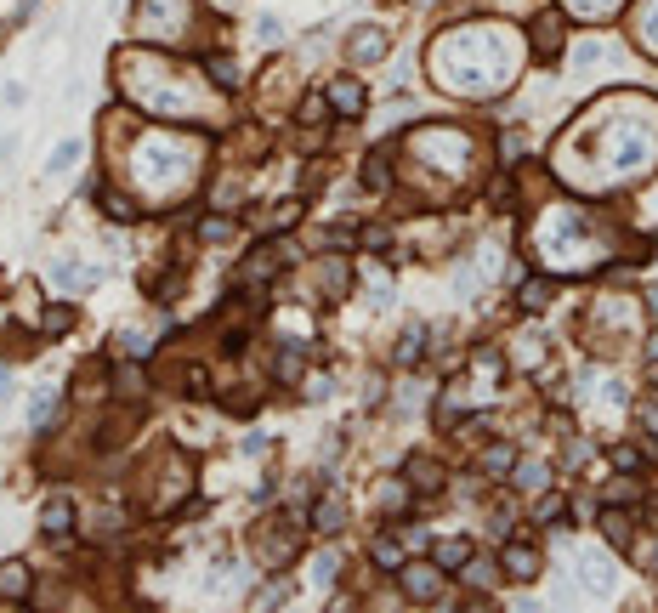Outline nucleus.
I'll return each instance as SVG.
<instances>
[{
	"instance_id": "nucleus-4",
	"label": "nucleus",
	"mask_w": 658,
	"mask_h": 613,
	"mask_svg": "<svg viewBox=\"0 0 658 613\" xmlns=\"http://www.w3.org/2000/svg\"><path fill=\"white\" fill-rule=\"evenodd\" d=\"M256 557H261L267 574H278V568L295 557V528H284V517H273V523L256 534Z\"/></svg>"
},
{
	"instance_id": "nucleus-31",
	"label": "nucleus",
	"mask_w": 658,
	"mask_h": 613,
	"mask_svg": "<svg viewBox=\"0 0 658 613\" xmlns=\"http://www.w3.org/2000/svg\"><path fill=\"white\" fill-rule=\"evenodd\" d=\"M69 324H74V307H69V301H52V307H46V318H40V330H46V335H63Z\"/></svg>"
},
{
	"instance_id": "nucleus-10",
	"label": "nucleus",
	"mask_w": 658,
	"mask_h": 613,
	"mask_svg": "<svg viewBox=\"0 0 658 613\" xmlns=\"http://www.w3.org/2000/svg\"><path fill=\"white\" fill-rule=\"evenodd\" d=\"M307 523L318 528V534H341V528H347V500H341V494H318L312 511H307Z\"/></svg>"
},
{
	"instance_id": "nucleus-19",
	"label": "nucleus",
	"mask_w": 658,
	"mask_h": 613,
	"mask_svg": "<svg viewBox=\"0 0 658 613\" xmlns=\"http://www.w3.org/2000/svg\"><path fill=\"white\" fill-rule=\"evenodd\" d=\"M318 284H324V296H329V301L347 296V290H352V267L341 262V256H324V262H318Z\"/></svg>"
},
{
	"instance_id": "nucleus-36",
	"label": "nucleus",
	"mask_w": 658,
	"mask_h": 613,
	"mask_svg": "<svg viewBox=\"0 0 658 613\" xmlns=\"http://www.w3.org/2000/svg\"><path fill=\"white\" fill-rule=\"evenodd\" d=\"M568 12H579V18H602V12H613L619 0H562Z\"/></svg>"
},
{
	"instance_id": "nucleus-25",
	"label": "nucleus",
	"mask_w": 658,
	"mask_h": 613,
	"mask_svg": "<svg viewBox=\"0 0 658 613\" xmlns=\"http://www.w3.org/2000/svg\"><path fill=\"white\" fill-rule=\"evenodd\" d=\"M364 188L392 193V165H386V154H369V159H364Z\"/></svg>"
},
{
	"instance_id": "nucleus-11",
	"label": "nucleus",
	"mask_w": 658,
	"mask_h": 613,
	"mask_svg": "<svg viewBox=\"0 0 658 613\" xmlns=\"http://www.w3.org/2000/svg\"><path fill=\"white\" fill-rule=\"evenodd\" d=\"M103 273L97 267H80V262H52V273H46V284H52L57 296H74V290H86V284H97Z\"/></svg>"
},
{
	"instance_id": "nucleus-39",
	"label": "nucleus",
	"mask_w": 658,
	"mask_h": 613,
	"mask_svg": "<svg viewBox=\"0 0 658 613\" xmlns=\"http://www.w3.org/2000/svg\"><path fill=\"white\" fill-rule=\"evenodd\" d=\"M120 341H125V352H131V358H148V352H154V341H148L142 330H125Z\"/></svg>"
},
{
	"instance_id": "nucleus-12",
	"label": "nucleus",
	"mask_w": 658,
	"mask_h": 613,
	"mask_svg": "<svg viewBox=\"0 0 658 613\" xmlns=\"http://www.w3.org/2000/svg\"><path fill=\"white\" fill-rule=\"evenodd\" d=\"M386 46H392V35H386L381 23H364V29L347 40V57L352 63H375V57H386Z\"/></svg>"
},
{
	"instance_id": "nucleus-28",
	"label": "nucleus",
	"mask_w": 658,
	"mask_h": 613,
	"mask_svg": "<svg viewBox=\"0 0 658 613\" xmlns=\"http://www.w3.org/2000/svg\"><path fill=\"white\" fill-rule=\"evenodd\" d=\"M534 517L545 528H562V523H568V500H562V494H545V500L534 506Z\"/></svg>"
},
{
	"instance_id": "nucleus-24",
	"label": "nucleus",
	"mask_w": 658,
	"mask_h": 613,
	"mask_svg": "<svg viewBox=\"0 0 658 613\" xmlns=\"http://www.w3.org/2000/svg\"><path fill=\"white\" fill-rule=\"evenodd\" d=\"M86 154V142L80 137H69V142H57L52 148V159H46V176H63V171H74V159Z\"/></svg>"
},
{
	"instance_id": "nucleus-27",
	"label": "nucleus",
	"mask_w": 658,
	"mask_h": 613,
	"mask_svg": "<svg viewBox=\"0 0 658 613\" xmlns=\"http://www.w3.org/2000/svg\"><path fill=\"white\" fill-rule=\"evenodd\" d=\"M511 466H517V449H511V443H488L483 449V472H511Z\"/></svg>"
},
{
	"instance_id": "nucleus-44",
	"label": "nucleus",
	"mask_w": 658,
	"mask_h": 613,
	"mask_svg": "<svg viewBox=\"0 0 658 613\" xmlns=\"http://www.w3.org/2000/svg\"><path fill=\"white\" fill-rule=\"evenodd\" d=\"M278 35H284V29H278V18H261V40H267V46H278Z\"/></svg>"
},
{
	"instance_id": "nucleus-42",
	"label": "nucleus",
	"mask_w": 658,
	"mask_h": 613,
	"mask_svg": "<svg viewBox=\"0 0 658 613\" xmlns=\"http://www.w3.org/2000/svg\"><path fill=\"white\" fill-rule=\"evenodd\" d=\"M227 233H233L227 222H199V239H227Z\"/></svg>"
},
{
	"instance_id": "nucleus-38",
	"label": "nucleus",
	"mask_w": 658,
	"mask_h": 613,
	"mask_svg": "<svg viewBox=\"0 0 658 613\" xmlns=\"http://www.w3.org/2000/svg\"><path fill=\"white\" fill-rule=\"evenodd\" d=\"M647 455H653V449H613V466H619V472H636V466H647Z\"/></svg>"
},
{
	"instance_id": "nucleus-13",
	"label": "nucleus",
	"mask_w": 658,
	"mask_h": 613,
	"mask_svg": "<svg viewBox=\"0 0 658 613\" xmlns=\"http://www.w3.org/2000/svg\"><path fill=\"white\" fill-rule=\"evenodd\" d=\"M369 562H375L381 574H398L403 562H409V545H403V534H375V540H369Z\"/></svg>"
},
{
	"instance_id": "nucleus-40",
	"label": "nucleus",
	"mask_w": 658,
	"mask_h": 613,
	"mask_svg": "<svg viewBox=\"0 0 658 613\" xmlns=\"http://www.w3.org/2000/svg\"><path fill=\"white\" fill-rule=\"evenodd\" d=\"M324 97H307V103H301V114H295V120H301V125H318V120H324Z\"/></svg>"
},
{
	"instance_id": "nucleus-14",
	"label": "nucleus",
	"mask_w": 658,
	"mask_h": 613,
	"mask_svg": "<svg viewBox=\"0 0 658 613\" xmlns=\"http://www.w3.org/2000/svg\"><path fill=\"white\" fill-rule=\"evenodd\" d=\"M579 585L596 591V596H607L613 591V562H607L602 551H579Z\"/></svg>"
},
{
	"instance_id": "nucleus-18",
	"label": "nucleus",
	"mask_w": 658,
	"mask_h": 613,
	"mask_svg": "<svg viewBox=\"0 0 658 613\" xmlns=\"http://www.w3.org/2000/svg\"><path fill=\"white\" fill-rule=\"evenodd\" d=\"M29 591H35L29 568L23 562H0V602H29Z\"/></svg>"
},
{
	"instance_id": "nucleus-33",
	"label": "nucleus",
	"mask_w": 658,
	"mask_h": 613,
	"mask_svg": "<svg viewBox=\"0 0 658 613\" xmlns=\"http://www.w3.org/2000/svg\"><path fill=\"white\" fill-rule=\"evenodd\" d=\"M210 86L216 91H239V69H233L227 57H210Z\"/></svg>"
},
{
	"instance_id": "nucleus-9",
	"label": "nucleus",
	"mask_w": 658,
	"mask_h": 613,
	"mask_svg": "<svg viewBox=\"0 0 658 613\" xmlns=\"http://www.w3.org/2000/svg\"><path fill=\"white\" fill-rule=\"evenodd\" d=\"M324 103L341 114V120H358L364 114V86L352 80V74H341V80H329V91H324Z\"/></svg>"
},
{
	"instance_id": "nucleus-2",
	"label": "nucleus",
	"mask_w": 658,
	"mask_h": 613,
	"mask_svg": "<svg viewBox=\"0 0 658 613\" xmlns=\"http://www.w3.org/2000/svg\"><path fill=\"white\" fill-rule=\"evenodd\" d=\"M539 568H545V551H539L528 534H505V545H500V574L517 579V585H528V579H539Z\"/></svg>"
},
{
	"instance_id": "nucleus-15",
	"label": "nucleus",
	"mask_w": 658,
	"mask_h": 613,
	"mask_svg": "<svg viewBox=\"0 0 658 613\" xmlns=\"http://www.w3.org/2000/svg\"><path fill=\"white\" fill-rule=\"evenodd\" d=\"M403 483H409V489L415 494H426V500H432V494H443V466H437V460H409V466H403Z\"/></svg>"
},
{
	"instance_id": "nucleus-17",
	"label": "nucleus",
	"mask_w": 658,
	"mask_h": 613,
	"mask_svg": "<svg viewBox=\"0 0 658 613\" xmlns=\"http://www.w3.org/2000/svg\"><path fill=\"white\" fill-rule=\"evenodd\" d=\"M301 369H307V341H278V352H273V375L284 386L290 381H301Z\"/></svg>"
},
{
	"instance_id": "nucleus-8",
	"label": "nucleus",
	"mask_w": 658,
	"mask_h": 613,
	"mask_svg": "<svg viewBox=\"0 0 658 613\" xmlns=\"http://www.w3.org/2000/svg\"><path fill=\"white\" fill-rule=\"evenodd\" d=\"M40 528H46V540H74V500L69 494H52L46 506H40Z\"/></svg>"
},
{
	"instance_id": "nucleus-22",
	"label": "nucleus",
	"mask_w": 658,
	"mask_h": 613,
	"mask_svg": "<svg viewBox=\"0 0 658 613\" xmlns=\"http://www.w3.org/2000/svg\"><path fill=\"white\" fill-rule=\"evenodd\" d=\"M57 409H63V386H40L35 403H29V421H35V432H46V426H52Z\"/></svg>"
},
{
	"instance_id": "nucleus-32",
	"label": "nucleus",
	"mask_w": 658,
	"mask_h": 613,
	"mask_svg": "<svg viewBox=\"0 0 658 613\" xmlns=\"http://www.w3.org/2000/svg\"><path fill=\"white\" fill-rule=\"evenodd\" d=\"M545 483H551V466H539V460H528V466H517V489L539 494Z\"/></svg>"
},
{
	"instance_id": "nucleus-23",
	"label": "nucleus",
	"mask_w": 658,
	"mask_h": 613,
	"mask_svg": "<svg viewBox=\"0 0 658 613\" xmlns=\"http://www.w3.org/2000/svg\"><path fill=\"white\" fill-rule=\"evenodd\" d=\"M426 341H432V330H426V324H409L403 341H398V364H420V358H426Z\"/></svg>"
},
{
	"instance_id": "nucleus-1",
	"label": "nucleus",
	"mask_w": 658,
	"mask_h": 613,
	"mask_svg": "<svg viewBox=\"0 0 658 613\" xmlns=\"http://www.w3.org/2000/svg\"><path fill=\"white\" fill-rule=\"evenodd\" d=\"M432 69L460 97H494L517 74V40L505 29H488V23H460L449 35H437Z\"/></svg>"
},
{
	"instance_id": "nucleus-34",
	"label": "nucleus",
	"mask_w": 658,
	"mask_h": 613,
	"mask_svg": "<svg viewBox=\"0 0 658 613\" xmlns=\"http://www.w3.org/2000/svg\"><path fill=\"white\" fill-rule=\"evenodd\" d=\"M278 602H290V585H284V579H273V585H261V591L250 596V608H278Z\"/></svg>"
},
{
	"instance_id": "nucleus-6",
	"label": "nucleus",
	"mask_w": 658,
	"mask_h": 613,
	"mask_svg": "<svg viewBox=\"0 0 658 613\" xmlns=\"http://www.w3.org/2000/svg\"><path fill=\"white\" fill-rule=\"evenodd\" d=\"M290 256H295V245L284 239H267V245H256V256L250 262H239V284H261V279H273L278 267H290Z\"/></svg>"
},
{
	"instance_id": "nucleus-21",
	"label": "nucleus",
	"mask_w": 658,
	"mask_h": 613,
	"mask_svg": "<svg viewBox=\"0 0 658 613\" xmlns=\"http://www.w3.org/2000/svg\"><path fill=\"white\" fill-rule=\"evenodd\" d=\"M630 29H636V40L658 57V0H636V23H630Z\"/></svg>"
},
{
	"instance_id": "nucleus-37",
	"label": "nucleus",
	"mask_w": 658,
	"mask_h": 613,
	"mask_svg": "<svg viewBox=\"0 0 658 613\" xmlns=\"http://www.w3.org/2000/svg\"><path fill=\"white\" fill-rule=\"evenodd\" d=\"M636 426H641V438L658 443V403H636Z\"/></svg>"
},
{
	"instance_id": "nucleus-47",
	"label": "nucleus",
	"mask_w": 658,
	"mask_h": 613,
	"mask_svg": "<svg viewBox=\"0 0 658 613\" xmlns=\"http://www.w3.org/2000/svg\"><path fill=\"white\" fill-rule=\"evenodd\" d=\"M6 381H12V375H6V369H0V398H6V392H12V386H6Z\"/></svg>"
},
{
	"instance_id": "nucleus-30",
	"label": "nucleus",
	"mask_w": 658,
	"mask_h": 613,
	"mask_svg": "<svg viewBox=\"0 0 658 613\" xmlns=\"http://www.w3.org/2000/svg\"><path fill=\"white\" fill-rule=\"evenodd\" d=\"M335 579H341V557H335V551H318V557H312V585H335Z\"/></svg>"
},
{
	"instance_id": "nucleus-45",
	"label": "nucleus",
	"mask_w": 658,
	"mask_h": 613,
	"mask_svg": "<svg viewBox=\"0 0 658 613\" xmlns=\"http://www.w3.org/2000/svg\"><path fill=\"white\" fill-rule=\"evenodd\" d=\"M641 562H653V574H658V540H653V545H641Z\"/></svg>"
},
{
	"instance_id": "nucleus-35",
	"label": "nucleus",
	"mask_w": 658,
	"mask_h": 613,
	"mask_svg": "<svg viewBox=\"0 0 658 613\" xmlns=\"http://www.w3.org/2000/svg\"><path fill=\"white\" fill-rule=\"evenodd\" d=\"M522 307H528V313H539V307H545V301H551V284H545V279H528V284H522Z\"/></svg>"
},
{
	"instance_id": "nucleus-5",
	"label": "nucleus",
	"mask_w": 658,
	"mask_h": 613,
	"mask_svg": "<svg viewBox=\"0 0 658 613\" xmlns=\"http://www.w3.org/2000/svg\"><path fill=\"white\" fill-rule=\"evenodd\" d=\"M398 585H403L409 602H437V596H443V568H437V562H403Z\"/></svg>"
},
{
	"instance_id": "nucleus-29",
	"label": "nucleus",
	"mask_w": 658,
	"mask_h": 613,
	"mask_svg": "<svg viewBox=\"0 0 658 613\" xmlns=\"http://www.w3.org/2000/svg\"><path fill=\"white\" fill-rule=\"evenodd\" d=\"M103 211H108V216H114V222L125 228V222H137V216H142V205H137V199H125V193H108V199H103Z\"/></svg>"
},
{
	"instance_id": "nucleus-43",
	"label": "nucleus",
	"mask_w": 658,
	"mask_h": 613,
	"mask_svg": "<svg viewBox=\"0 0 658 613\" xmlns=\"http://www.w3.org/2000/svg\"><path fill=\"white\" fill-rule=\"evenodd\" d=\"M120 392H125V398H137V392H142V386H137V369H120Z\"/></svg>"
},
{
	"instance_id": "nucleus-16",
	"label": "nucleus",
	"mask_w": 658,
	"mask_h": 613,
	"mask_svg": "<svg viewBox=\"0 0 658 613\" xmlns=\"http://www.w3.org/2000/svg\"><path fill=\"white\" fill-rule=\"evenodd\" d=\"M602 534H607V545H619V551H630V545H636V511L607 506V511H602Z\"/></svg>"
},
{
	"instance_id": "nucleus-7",
	"label": "nucleus",
	"mask_w": 658,
	"mask_h": 613,
	"mask_svg": "<svg viewBox=\"0 0 658 613\" xmlns=\"http://www.w3.org/2000/svg\"><path fill=\"white\" fill-rule=\"evenodd\" d=\"M188 23V6L182 0H142V29H154V35H176Z\"/></svg>"
},
{
	"instance_id": "nucleus-3",
	"label": "nucleus",
	"mask_w": 658,
	"mask_h": 613,
	"mask_svg": "<svg viewBox=\"0 0 658 613\" xmlns=\"http://www.w3.org/2000/svg\"><path fill=\"white\" fill-rule=\"evenodd\" d=\"M528 40H534L539 63H556V57L568 52V18H562V12H539V18L528 23Z\"/></svg>"
},
{
	"instance_id": "nucleus-41",
	"label": "nucleus",
	"mask_w": 658,
	"mask_h": 613,
	"mask_svg": "<svg viewBox=\"0 0 658 613\" xmlns=\"http://www.w3.org/2000/svg\"><path fill=\"white\" fill-rule=\"evenodd\" d=\"M511 523H517V506H494V534H511Z\"/></svg>"
},
{
	"instance_id": "nucleus-46",
	"label": "nucleus",
	"mask_w": 658,
	"mask_h": 613,
	"mask_svg": "<svg viewBox=\"0 0 658 613\" xmlns=\"http://www.w3.org/2000/svg\"><path fill=\"white\" fill-rule=\"evenodd\" d=\"M647 313H653V318H658V290H647Z\"/></svg>"
},
{
	"instance_id": "nucleus-26",
	"label": "nucleus",
	"mask_w": 658,
	"mask_h": 613,
	"mask_svg": "<svg viewBox=\"0 0 658 613\" xmlns=\"http://www.w3.org/2000/svg\"><path fill=\"white\" fill-rule=\"evenodd\" d=\"M460 574H466V585H477V591H488V585L500 579V562H483L477 551H471V562L460 568Z\"/></svg>"
},
{
	"instance_id": "nucleus-20",
	"label": "nucleus",
	"mask_w": 658,
	"mask_h": 613,
	"mask_svg": "<svg viewBox=\"0 0 658 613\" xmlns=\"http://www.w3.org/2000/svg\"><path fill=\"white\" fill-rule=\"evenodd\" d=\"M432 562L443 568V574H460V568L471 562V540H437L432 545Z\"/></svg>"
}]
</instances>
